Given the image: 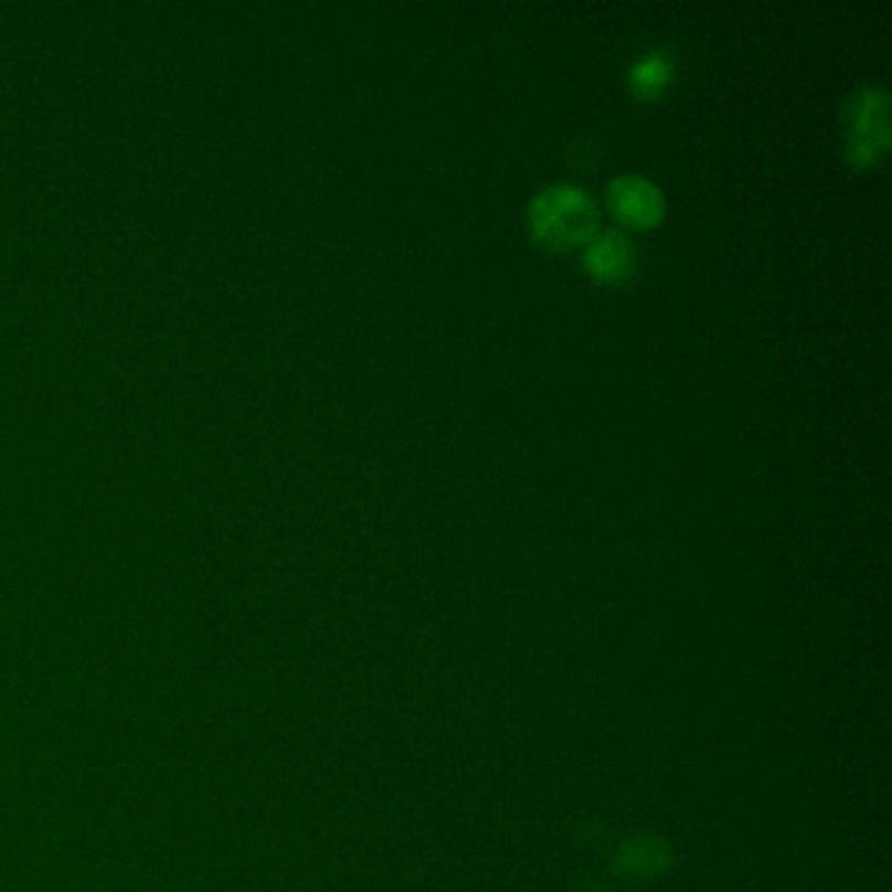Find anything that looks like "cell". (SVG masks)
Returning <instances> with one entry per match:
<instances>
[{"label": "cell", "mask_w": 892, "mask_h": 892, "mask_svg": "<svg viewBox=\"0 0 892 892\" xmlns=\"http://www.w3.org/2000/svg\"><path fill=\"white\" fill-rule=\"evenodd\" d=\"M584 267L594 280L620 283L634 273V244L626 233L605 231L594 233L586 244Z\"/></svg>", "instance_id": "cell-4"}, {"label": "cell", "mask_w": 892, "mask_h": 892, "mask_svg": "<svg viewBox=\"0 0 892 892\" xmlns=\"http://www.w3.org/2000/svg\"><path fill=\"white\" fill-rule=\"evenodd\" d=\"M670 76H672V63L668 59V53L652 51L641 55V59L634 63L631 74H628V84H631L634 95L639 97V100H655V97H660L665 87H668Z\"/></svg>", "instance_id": "cell-5"}, {"label": "cell", "mask_w": 892, "mask_h": 892, "mask_svg": "<svg viewBox=\"0 0 892 892\" xmlns=\"http://www.w3.org/2000/svg\"><path fill=\"white\" fill-rule=\"evenodd\" d=\"M668 848L662 842L652 840H636L634 846L628 842L620 851V869L623 874H636L644 877L649 872H660V869L668 867Z\"/></svg>", "instance_id": "cell-6"}, {"label": "cell", "mask_w": 892, "mask_h": 892, "mask_svg": "<svg viewBox=\"0 0 892 892\" xmlns=\"http://www.w3.org/2000/svg\"><path fill=\"white\" fill-rule=\"evenodd\" d=\"M599 212L586 191L561 183L544 189L529 208V225L534 238L552 249H573L590 244L597 233Z\"/></svg>", "instance_id": "cell-1"}, {"label": "cell", "mask_w": 892, "mask_h": 892, "mask_svg": "<svg viewBox=\"0 0 892 892\" xmlns=\"http://www.w3.org/2000/svg\"><path fill=\"white\" fill-rule=\"evenodd\" d=\"M607 208L628 229H652L665 215L660 189L641 176H620L607 187Z\"/></svg>", "instance_id": "cell-3"}, {"label": "cell", "mask_w": 892, "mask_h": 892, "mask_svg": "<svg viewBox=\"0 0 892 892\" xmlns=\"http://www.w3.org/2000/svg\"><path fill=\"white\" fill-rule=\"evenodd\" d=\"M890 147V95L888 89L859 87L846 108V152L853 168L874 166Z\"/></svg>", "instance_id": "cell-2"}]
</instances>
